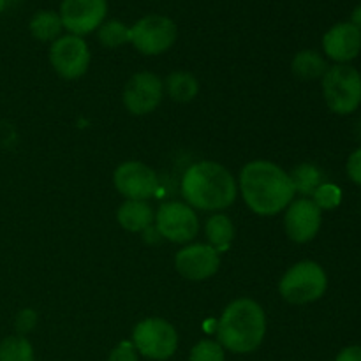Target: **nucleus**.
I'll use <instances>...</instances> for the list:
<instances>
[{
	"instance_id": "1",
	"label": "nucleus",
	"mask_w": 361,
	"mask_h": 361,
	"mask_svg": "<svg viewBox=\"0 0 361 361\" xmlns=\"http://www.w3.org/2000/svg\"><path fill=\"white\" fill-rule=\"evenodd\" d=\"M238 183L247 207L263 217L281 214L296 194L288 173L270 161H252L243 166Z\"/></svg>"
},
{
	"instance_id": "2",
	"label": "nucleus",
	"mask_w": 361,
	"mask_h": 361,
	"mask_svg": "<svg viewBox=\"0 0 361 361\" xmlns=\"http://www.w3.org/2000/svg\"><path fill=\"white\" fill-rule=\"evenodd\" d=\"M180 190L190 208L217 212L235 203L236 180L219 162L203 161L185 169Z\"/></svg>"
},
{
	"instance_id": "3",
	"label": "nucleus",
	"mask_w": 361,
	"mask_h": 361,
	"mask_svg": "<svg viewBox=\"0 0 361 361\" xmlns=\"http://www.w3.org/2000/svg\"><path fill=\"white\" fill-rule=\"evenodd\" d=\"M267 316L257 302L238 298L229 303L217 323L219 344L236 355L252 353L263 344Z\"/></svg>"
},
{
	"instance_id": "4",
	"label": "nucleus",
	"mask_w": 361,
	"mask_h": 361,
	"mask_svg": "<svg viewBox=\"0 0 361 361\" xmlns=\"http://www.w3.org/2000/svg\"><path fill=\"white\" fill-rule=\"evenodd\" d=\"M328 277L314 261H300L293 264L279 282V293L293 305H307L326 293Z\"/></svg>"
},
{
	"instance_id": "5",
	"label": "nucleus",
	"mask_w": 361,
	"mask_h": 361,
	"mask_svg": "<svg viewBox=\"0 0 361 361\" xmlns=\"http://www.w3.org/2000/svg\"><path fill=\"white\" fill-rule=\"evenodd\" d=\"M323 95L337 115H351L361 104V74L353 66L337 63L323 76Z\"/></svg>"
},
{
	"instance_id": "6",
	"label": "nucleus",
	"mask_w": 361,
	"mask_h": 361,
	"mask_svg": "<svg viewBox=\"0 0 361 361\" xmlns=\"http://www.w3.org/2000/svg\"><path fill=\"white\" fill-rule=\"evenodd\" d=\"M133 345L145 358L164 361L176 353L178 334L175 326L162 317H148L134 326Z\"/></svg>"
},
{
	"instance_id": "7",
	"label": "nucleus",
	"mask_w": 361,
	"mask_h": 361,
	"mask_svg": "<svg viewBox=\"0 0 361 361\" xmlns=\"http://www.w3.org/2000/svg\"><path fill=\"white\" fill-rule=\"evenodd\" d=\"M176 35L175 21L161 14H150L130 27V44L143 55L154 56L168 51L175 44Z\"/></svg>"
},
{
	"instance_id": "8",
	"label": "nucleus",
	"mask_w": 361,
	"mask_h": 361,
	"mask_svg": "<svg viewBox=\"0 0 361 361\" xmlns=\"http://www.w3.org/2000/svg\"><path fill=\"white\" fill-rule=\"evenodd\" d=\"M49 62L63 80H78L90 66V49L83 37L67 34L53 41L49 48Z\"/></svg>"
},
{
	"instance_id": "9",
	"label": "nucleus",
	"mask_w": 361,
	"mask_h": 361,
	"mask_svg": "<svg viewBox=\"0 0 361 361\" xmlns=\"http://www.w3.org/2000/svg\"><path fill=\"white\" fill-rule=\"evenodd\" d=\"M155 228L161 233L162 238L173 243H189L196 238L200 231V221L187 203L180 201H169L161 204L155 215Z\"/></svg>"
},
{
	"instance_id": "10",
	"label": "nucleus",
	"mask_w": 361,
	"mask_h": 361,
	"mask_svg": "<svg viewBox=\"0 0 361 361\" xmlns=\"http://www.w3.org/2000/svg\"><path fill=\"white\" fill-rule=\"evenodd\" d=\"M60 20L69 34L83 37L97 30L108 14L106 0H63L60 6Z\"/></svg>"
},
{
	"instance_id": "11",
	"label": "nucleus",
	"mask_w": 361,
	"mask_h": 361,
	"mask_svg": "<svg viewBox=\"0 0 361 361\" xmlns=\"http://www.w3.org/2000/svg\"><path fill=\"white\" fill-rule=\"evenodd\" d=\"M116 190L126 200L148 201L159 190V178L152 168L137 161L122 162L113 175Z\"/></svg>"
},
{
	"instance_id": "12",
	"label": "nucleus",
	"mask_w": 361,
	"mask_h": 361,
	"mask_svg": "<svg viewBox=\"0 0 361 361\" xmlns=\"http://www.w3.org/2000/svg\"><path fill=\"white\" fill-rule=\"evenodd\" d=\"M164 95V83L154 73H137L123 88V106L130 115L143 116L155 111Z\"/></svg>"
},
{
	"instance_id": "13",
	"label": "nucleus",
	"mask_w": 361,
	"mask_h": 361,
	"mask_svg": "<svg viewBox=\"0 0 361 361\" xmlns=\"http://www.w3.org/2000/svg\"><path fill=\"white\" fill-rule=\"evenodd\" d=\"M175 267L187 281H207L217 274L221 267V254L208 243H192L176 254Z\"/></svg>"
},
{
	"instance_id": "14",
	"label": "nucleus",
	"mask_w": 361,
	"mask_h": 361,
	"mask_svg": "<svg viewBox=\"0 0 361 361\" xmlns=\"http://www.w3.org/2000/svg\"><path fill=\"white\" fill-rule=\"evenodd\" d=\"M321 210L312 200H296L286 208L284 228L289 238L296 243H307L316 238L321 229Z\"/></svg>"
},
{
	"instance_id": "15",
	"label": "nucleus",
	"mask_w": 361,
	"mask_h": 361,
	"mask_svg": "<svg viewBox=\"0 0 361 361\" xmlns=\"http://www.w3.org/2000/svg\"><path fill=\"white\" fill-rule=\"evenodd\" d=\"M323 49L335 62H351L361 51V32L353 23L335 25L324 34Z\"/></svg>"
},
{
	"instance_id": "16",
	"label": "nucleus",
	"mask_w": 361,
	"mask_h": 361,
	"mask_svg": "<svg viewBox=\"0 0 361 361\" xmlns=\"http://www.w3.org/2000/svg\"><path fill=\"white\" fill-rule=\"evenodd\" d=\"M118 224L130 233H143L145 229L154 224V212L147 201L127 200L118 208Z\"/></svg>"
},
{
	"instance_id": "17",
	"label": "nucleus",
	"mask_w": 361,
	"mask_h": 361,
	"mask_svg": "<svg viewBox=\"0 0 361 361\" xmlns=\"http://www.w3.org/2000/svg\"><path fill=\"white\" fill-rule=\"evenodd\" d=\"M204 233H207L208 245L214 247L219 254L229 249L235 238V226L233 221L224 214L212 215L204 226Z\"/></svg>"
},
{
	"instance_id": "18",
	"label": "nucleus",
	"mask_w": 361,
	"mask_h": 361,
	"mask_svg": "<svg viewBox=\"0 0 361 361\" xmlns=\"http://www.w3.org/2000/svg\"><path fill=\"white\" fill-rule=\"evenodd\" d=\"M291 69L295 76L300 80H317L323 78L324 73L328 71V63L323 56L314 49H303V51L296 53V56L291 62Z\"/></svg>"
},
{
	"instance_id": "19",
	"label": "nucleus",
	"mask_w": 361,
	"mask_h": 361,
	"mask_svg": "<svg viewBox=\"0 0 361 361\" xmlns=\"http://www.w3.org/2000/svg\"><path fill=\"white\" fill-rule=\"evenodd\" d=\"M28 27H30V34L37 41L42 42L56 41L63 30L60 14L53 13V11H39V13H35Z\"/></svg>"
},
{
	"instance_id": "20",
	"label": "nucleus",
	"mask_w": 361,
	"mask_h": 361,
	"mask_svg": "<svg viewBox=\"0 0 361 361\" xmlns=\"http://www.w3.org/2000/svg\"><path fill=\"white\" fill-rule=\"evenodd\" d=\"M164 88L173 101L189 102L197 95L200 83H197V80L190 73H185V71H175V73H171L168 76Z\"/></svg>"
},
{
	"instance_id": "21",
	"label": "nucleus",
	"mask_w": 361,
	"mask_h": 361,
	"mask_svg": "<svg viewBox=\"0 0 361 361\" xmlns=\"http://www.w3.org/2000/svg\"><path fill=\"white\" fill-rule=\"evenodd\" d=\"M289 178H291L295 192L303 194V196H312L317 187L321 185V173L312 164L296 166Z\"/></svg>"
},
{
	"instance_id": "22",
	"label": "nucleus",
	"mask_w": 361,
	"mask_h": 361,
	"mask_svg": "<svg viewBox=\"0 0 361 361\" xmlns=\"http://www.w3.org/2000/svg\"><path fill=\"white\" fill-rule=\"evenodd\" d=\"M0 361H34V348L23 335L6 337L0 342Z\"/></svg>"
},
{
	"instance_id": "23",
	"label": "nucleus",
	"mask_w": 361,
	"mask_h": 361,
	"mask_svg": "<svg viewBox=\"0 0 361 361\" xmlns=\"http://www.w3.org/2000/svg\"><path fill=\"white\" fill-rule=\"evenodd\" d=\"M99 42L106 48H118V46L130 42V27L118 20L104 21L97 28Z\"/></svg>"
},
{
	"instance_id": "24",
	"label": "nucleus",
	"mask_w": 361,
	"mask_h": 361,
	"mask_svg": "<svg viewBox=\"0 0 361 361\" xmlns=\"http://www.w3.org/2000/svg\"><path fill=\"white\" fill-rule=\"evenodd\" d=\"M312 196V201L319 210H334V208L341 204L342 190L337 185H334V183H321Z\"/></svg>"
},
{
	"instance_id": "25",
	"label": "nucleus",
	"mask_w": 361,
	"mask_h": 361,
	"mask_svg": "<svg viewBox=\"0 0 361 361\" xmlns=\"http://www.w3.org/2000/svg\"><path fill=\"white\" fill-rule=\"evenodd\" d=\"M224 348L215 341H201L190 349L189 361H224Z\"/></svg>"
},
{
	"instance_id": "26",
	"label": "nucleus",
	"mask_w": 361,
	"mask_h": 361,
	"mask_svg": "<svg viewBox=\"0 0 361 361\" xmlns=\"http://www.w3.org/2000/svg\"><path fill=\"white\" fill-rule=\"evenodd\" d=\"M35 324H37V312L32 309H23L16 316V323H14V326H16L18 334L25 337V335L30 334V331L34 330Z\"/></svg>"
},
{
	"instance_id": "27",
	"label": "nucleus",
	"mask_w": 361,
	"mask_h": 361,
	"mask_svg": "<svg viewBox=\"0 0 361 361\" xmlns=\"http://www.w3.org/2000/svg\"><path fill=\"white\" fill-rule=\"evenodd\" d=\"M108 361H140L137 360V351L133 342H122L116 345L109 355Z\"/></svg>"
},
{
	"instance_id": "28",
	"label": "nucleus",
	"mask_w": 361,
	"mask_h": 361,
	"mask_svg": "<svg viewBox=\"0 0 361 361\" xmlns=\"http://www.w3.org/2000/svg\"><path fill=\"white\" fill-rule=\"evenodd\" d=\"M348 175L356 185H361V148L353 152L348 161Z\"/></svg>"
},
{
	"instance_id": "29",
	"label": "nucleus",
	"mask_w": 361,
	"mask_h": 361,
	"mask_svg": "<svg viewBox=\"0 0 361 361\" xmlns=\"http://www.w3.org/2000/svg\"><path fill=\"white\" fill-rule=\"evenodd\" d=\"M335 361H361V345H349L342 349Z\"/></svg>"
},
{
	"instance_id": "30",
	"label": "nucleus",
	"mask_w": 361,
	"mask_h": 361,
	"mask_svg": "<svg viewBox=\"0 0 361 361\" xmlns=\"http://www.w3.org/2000/svg\"><path fill=\"white\" fill-rule=\"evenodd\" d=\"M143 233H145V240H147L148 243H157L159 240L162 238L161 233L157 231V228H155V226H150V228L145 229Z\"/></svg>"
},
{
	"instance_id": "31",
	"label": "nucleus",
	"mask_w": 361,
	"mask_h": 361,
	"mask_svg": "<svg viewBox=\"0 0 361 361\" xmlns=\"http://www.w3.org/2000/svg\"><path fill=\"white\" fill-rule=\"evenodd\" d=\"M349 23L355 25V27L361 32V6H358L355 11H353V16H351V21H349Z\"/></svg>"
},
{
	"instance_id": "32",
	"label": "nucleus",
	"mask_w": 361,
	"mask_h": 361,
	"mask_svg": "<svg viewBox=\"0 0 361 361\" xmlns=\"http://www.w3.org/2000/svg\"><path fill=\"white\" fill-rule=\"evenodd\" d=\"M6 4H7V0H0V14H2L4 9H6Z\"/></svg>"
}]
</instances>
